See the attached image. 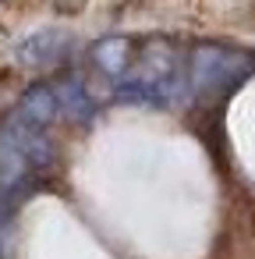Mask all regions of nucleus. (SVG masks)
Masks as SVG:
<instances>
[{"instance_id":"20e7f679","label":"nucleus","mask_w":255,"mask_h":259,"mask_svg":"<svg viewBox=\"0 0 255 259\" xmlns=\"http://www.w3.org/2000/svg\"><path fill=\"white\" fill-rule=\"evenodd\" d=\"M15 114H18L22 121L36 124V128H50V124H54L57 117H64V114H61V100H57V89H54V85H43V82L22 93V100H18Z\"/></svg>"},{"instance_id":"f03ea898","label":"nucleus","mask_w":255,"mask_h":259,"mask_svg":"<svg viewBox=\"0 0 255 259\" xmlns=\"http://www.w3.org/2000/svg\"><path fill=\"white\" fill-rule=\"evenodd\" d=\"M71 54H75V36L64 29H39V32L18 39V47H15V61L32 71L61 68L71 61Z\"/></svg>"},{"instance_id":"423d86ee","label":"nucleus","mask_w":255,"mask_h":259,"mask_svg":"<svg viewBox=\"0 0 255 259\" xmlns=\"http://www.w3.org/2000/svg\"><path fill=\"white\" fill-rule=\"evenodd\" d=\"M50 4H54L57 11H64V15H75V11L85 8V0H50Z\"/></svg>"},{"instance_id":"f257e3e1","label":"nucleus","mask_w":255,"mask_h":259,"mask_svg":"<svg viewBox=\"0 0 255 259\" xmlns=\"http://www.w3.org/2000/svg\"><path fill=\"white\" fill-rule=\"evenodd\" d=\"M251 71V61L223 47H195L188 61V85L195 96H220Z\"/></svg>"},{"instance_id":"7ed1b4c3","label":"nucleus","mask_w":255,"mask_h":259,"mask_svg":"<svg viewBox=\"0 0 255 259\" xmlns=\"http://www.w3.org/2000/svg\"><path fill=\"white\" fill-rule=\"evenodd\" d=\"M138 54H142V39H135V36H103L89 47V64L117 85L135 71Z\"/></svg>"},{"instance_id":"39448f33","label":"nucleus","mask_w":255,"mask_h":259,"mask_svg":"<svg viewBox=\"0 0 255 259\" xmlns=\"http://www.w3.org/2000/svg\"><path fill=\"white\" fill-rule=\"evenodd\" d=\"M54 89H57V100H61V114H64L68 121H75V124L92 121L96 100L89 96V89H85L75 75H64L61 82H54Z\"/></svg>"}]
</instances>
